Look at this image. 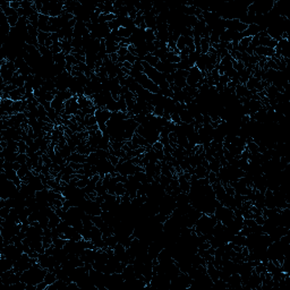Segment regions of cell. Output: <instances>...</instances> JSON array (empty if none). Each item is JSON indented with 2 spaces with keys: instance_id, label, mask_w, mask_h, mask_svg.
<instances>
[{
  "instance_id": "32",
  "label": "cell",
  "mask_w": 290,
  "mask_h": 290,
  "mask_svg": "<svg viewBox=\"0 0 290 290\" xmlns=\"http://www.w3.org/2000/svg\"><path fill=\"white\" fill-rule=\"evenodd\" d=\"M33 7L35 8V10L40 14V12L42 10V8H43V1H39V0H35V1H33Z\"/></svg>"
},
{
  "instance_id": "44",
  "label": "cell",
  "mask_w": 290,
  "mask_h": 290,
  "mask_svg": "<svg viewBox=\"0 0 290 290\" xmlns=\"http://www.w3.org/2000/svg\"><path fill=\"white\" fill-rule=\"evenodd\" d=\"M118 57L119 56L117 54V53H111V54H109V59H110L111 61H113L115 64L118 61Z\"/></svg>"
},
{
  "instance_id": "4",
  "label": "cell",
  "mask_w": 290,
  "mask_h": 290,
  "mask_svg": "<svg viewBox=\"0 0 290 290\" xmlns=\"http://www.w3.org/2000/svg\"><path fill=\"white\" fill-rule=\"evenodd\" d=\"M86 157H87V155H85V154H79L77 152H74V153H71V155H70L68 159H66V160L68 163H69V162L84 163V162H86Z\"/></svg>"
},
{
  "instance_id": "31",
  "label": "cell",
  "mask_w": 290,
  "mask_h": 290,
  "mask_svg": "<svg viewBox=\"0 0 290 290\" xmlns=\"http://www.w3.org/2000/svg\"><path fill=\"white\" fill-rule=\"evenodd\" d=\"M133 68L136 69V70H138V71H141V73H144V67L142 65V61H141V60H136L135 64L133 65Z\"/></svg>"
},
{
  "instance_id": "45",
  "label": "cell",
  "mask_w": 290,
  "mask_h": 290,
  "mask_svg": "<svg viewBox=\"0 0 290 290\" xmlns=\"http://www.w3.org/2000/svg\"><path fill=\"white\" fill-rule=\"evenodd\" d=\"M92 167L93 166L91 163H89V162H84V163H83V169H84V170H91Z\"/></svg>"
},
{
  "instance_id": "11",
  "label": "cell",
  "mask_w": 290,
  "mask_h": 290,
  "mask_svg": "<svg viewBox=\"0 0 290 290\" xmlns=\"http://www.w3.org/2000/svg\"><path fill=\"white\" fill-rule=\"evenodd\" d=\"M157 40V36H155V33L153 30H150V28H146L145 31V41L146 43H152Z\"/></svg>"
},
{
  "instance_id": "17",
  "label": "cell",
  "mask_w": 290,
  "mask_h": 290,
  "mask_svg": "<svg viewBox=\"0 0 290 290\" xmlns=\"http://www.w3.org/2000/svg\"><path fill=\"white\" fill-rule=\"evenodd\" d=\"M59 152H60V154H61V157L64 159H68L70 155H71V150H70V147H69V145L66 144L63 148H60L59 150Z\"/></svg>"
},
{
  "instance_id": "28",
  "label": "cell",
  "mask_w": 290,
  "mask_h": 290,
  "mask_svg": "<svg viewBox=\"0 0 290 290\" xmlns=\"http://www.w3.org/2000/svg\"><path fill=\"white\" fill-rule=\"evenodd\" d=\"M254 271L257 273V274H261V273H265L266 272V266L263 265L262 263H260L258 265H256L254 267Z\"/></svg>"
},
{
  "instance_id": "29",
  "label": "cell",
  "mask_w": 290,
  "mask_h": 290,
  "mask_svg": "<svg viewBox=\"0 0 290 290\" xmlns=\"http://www.w3.org/2000/svg\"><path fill=\"white\" fill-rule=\"evenodd\" d=\"M27 154L26 153H18V157H17V162L21 163V164H25L27 161Z\"/></svg>"
},
{
  "instance_id": "41",
  "label": "cell",
  "mask_w": 290,
  "mask_h": 290,
  "mask_svg": "<svg viewBox=\"0 0 290 290\" xmlns=\"http://www.w3.org/2000/svg\"><path fill=\"white\" fill-rule=\"evenodd\" d=\"M258 40H260V38H258V35H255V36H253L252 38V41H251V43L255 47V48H257L258 45H260V43H258Z\"/></svg>"
},
{
  "instance_id": "8",
  "label": "cell",
  "mask_w": 290,
  "mask_h": 290,
  "mask_svg": "<svg viewBox=\"0 0 290 290\" xmlns=\"http://www.w3.org/2000/svg\"><path fill=\"white\" fill-rule=\"evenodd\" d=\"M103 240H104V244H106L109 248H115V246L118 244V240H117V238L115 236V234L106 237Z\"/></svg>"
},
{
  "instance_id": "30",
  "label": "cell",
  "mask_w": 290,
  "mask_h": 290,
  "mask_svg": "<svg viewBox=\"0 0 290 290\" xmlns=\"http://www.w3.org/2000/svg\"><path fill=\"white\" fill-rule=\"evenodd\" d=\"M251 41H252L251 36H247V38H243V39L239 41V44H240L241 47H244V48H247V47L249 45Z\"/></svg>"
},
{
  "instance_id": "1",
  "label": "cell",
  "mask_w": 290,
  "mask_h": 290,
  "mask_svg": "<svg viewBox=\"0 0 290 290\" xmlns=\"http://www.w3.org/2000/svg\"><path fill=\"white\" fill-rule=\"evenodd\" d=\"M209 64H210V54L209 53H201L197 61L195 63V66L197 67L201 71H205Z\"/></svg>"
},
{
  "instance_id": "21",
  "label": "cell",
  "mask_w": 290,
  "mask_h": 290,
  "mask_svg": "<svg viewBox=\"0 0 290 290\" xmlns=\"http://www.w3.org/2000/svg\"><path fill=\"white\" fill-rule=\"evenodd\" d=\"M9 213H10V208H8V206H5V208H0V218L1 219H7L8 218V215H9Z\"/></svg>"
},
{
  "instance_id": "25",
  "label": "cell",
  "mask_w": 290,
  "mask_h": 290,
  "mask_svg": "<svg viewBox=\"0 0 290 290\" xmlns=\"http://www.w3.org/2000/svg\"><path fill=\"white\" fill-rule=\"evenodd\" d=\"M208 178H209V181H210V185H213V184H215V183H218V181H220L215 172L210 171V173H209V177H208Z\"/></svg>"
},
{
  "instance_id": "22",
  "label": "cell",
  "mask_w": 290,
  "mask_h": 290,
  "mask_svg": "<svg viewBox=\"0 0 290 290\" xmlns=\"http://www.w3.org/2000/svg\"><path fill=\"white\" fill-rule=\"evenodd\" d=\"M22 103H23V101H14L13 102L12 109H13V111H14V113H15V115H16V113H18V112H21Z\"/></svg>"
},
{
  "instance_id": "26",
  "label": "cell",
  "mask_w": 290,
  "mask_h": 290,
  "mask_svg": "<svg viewBox=\"0 0 290 290\" xmlns=\"http://www.w3.org/2000/svg\"><path fill=\"white\" fill-rule=\"evenodd\" d=\"M5 173H6V176H7V179H8V180H12V181L17 177V171H15L14 169H12V170H6Z\"/></svg>"
},
{
  "instance_id": "35",
  "label": "cell",
  "mask_w": 290,
  "mask_h": 290,
  "mask_svg": "<svg viewBox=\"0 0 290 290\" xmlns=\"http://www.w3.org/2000/svg\"><path fill=\"white\" fill-rule=\"evenodd\" d=\"M254 220H255L256 224H258V225H263L264 222H265V218H264L263 215H256L254 218Z\"/></svg>"
},
{
  "instance_id": "5",
  "label": "cell",
  "mask_w": 290,
  "mask_h": 290,
  "mask_svg": "<svg viewBox=\"0 0 290 290\" xmlns=\"http://www.w3.org/2000/svg\"><path fill=\"white\" fill-rule=\"evenodd\" d=\"M60 221H61V219L58 216V214H57L54 211H52L50 214H49V225H48V228H50V229L56 228V227L59 224Z\"/></svg>"
},
{
  "instance_id": "39",
  "label": "cell",
  "mask_w": 290,
  "mask_h": 290,
  "mask_svg": "<svg viewBox=\"0 0 290 290\" xmlns=\"http://www.w3.org/2000/svg\"><path fill=\"white\" fill-rule=\"evenodd\" d=\"M10 7L15 9V10H17V9H19L21 7H22V5H21V1H10Z\"/></svg>"
},
{
  "instance_id": "24",
  "label": "cell",
  "mask_w": 290,
  "mask_h": 290,
  "mask_svg": "<svg viewBox=\"0 0 290 290\" xmlns=\"http://www.w3.org/2000/svg\"><path fill=\"white\" fill-rule=\"evenodd\" d=\"M277 265L273 263L272 261H269V263L266 265V272H269V273H271V274H273L274 272H276V270H277Z\"/></svg>"
},
{
  "instance_id": "27",
  "label": "cell",
  "mask_w": 290,
  "mask_h": 290,
  "mask_svg": "<svg viewBox=\"0 0 290 290\" xmlns=\"http://www.w3.org/2000/svg\"><path fill=\"white\" fill-rule=\"evenodd\" d=\"M26 148L27 145L25 141H19L18 142V153H26Z\"/></svg>"
},
{
  "instance_id": "19",
  "label": "cell",
  "mask_w": 290,
  "mask_h": 290,
  "mask_svg": "<svg viewBox=\"0 0 290 290\" xmlns=\"http://www.w3.org/2000/svg\"><path fill=\"white\" fill-rule=\"evenodd\" d=\"M176 45H177V49L179 50V51H181L183 49L186 48V40H185V36H179V39L177 40V42H176Z\"/></svg>"
},
{
  "instance_id": "33",
  "label": "cell",
  "mask_w": 290,
  "mask_h": 290,
  "mask_svg": "<svg viewBox=\"0 0 290 290\" xmlns=\"http://www.w3.org/2000/svg\"><path fill=\"white\" fill-rule=\"evenodd\" d=\"M136 60H138L136 56H134V54H132V53H129V52H128V53H127V54H126V61H128L129 64H132V65H134Z\"/></svg>"
},
{
  "instance_id": "6",
  "label": "cell",
  "mask_w": 290,
  "mask_h": 290,
  "mask_svg": "<svg viewBox=\"0 0 290 290\" xmlns=\"http://www.w3.org/2000/svg\"><path fill=\"white\" fill-rule=\"evenodd\" d=\"M260 83H261V79H258V78H256V77H254V76H252V77H249V79H248V82L246 83V89L247 90H249V91H252V90H256L257 89V86L260 85Z\"/></svg>"
},
{
  "instance_id": "36",
  "label": "cell",
  "mask_w": 290,
  "mask_h": 290,
  "mask_svg": "<svg viewBox=\"0 0 290 290\" xmlns=\"http://www.w3.org/2000/svg\"><path fill=\"white\" fill-rule=\"evenodd\" d=\"M230 82V78L228 77V76H225V75H221L220 76V79H219V83H221L222 85L224 86H227V84Z\"/></svg>"
},
{
  "instance_id": "43",
  "label": "cell",
  "mask_w": 290,
  "mask_h": 290,
  "mask_svg": "<svg viewBox=\"0 0 290 290\" xmlns=\"http://www.w3.org/2000/svg\"><path fill=\"white\" fill-rule=\"evenodd\" d=\"M50 39L52 40L53 43H56V42H59L60 40H59V35H58V33H51L50 34Z\"/></svg>"
},
{
  "instance_id": "47",
  "label": "cell",
  "mask_w": 290,
  "mask_h": 290,
  "mask_svg": "<svg viewBox=\"0 0 290 290\" xmlns=\"http://www.w3.org/2000/svg\"><path fill=\"white\" fill-rule=\"evenodd\" d=\"M124 67H125V68H127V69H129V70H132L133 65L132 64H129L128 61H125V63H124Z\"/></svg>"
},
{
  "instance_id": "15",
  "label": "cell",
  "mask_w": 290,
  "mask_h": 290,
  "mask_svg": "<svg viewBox=\"0 0 290 290\" xmlns=\"http://www.w3.org/2000/svg\"><path fill=\"white\" fill-rule=\"evenodd\" d=\"M43 281H45V283H47L48 286H50V285L54 283V282L57 281V276H56V273H53V272H49V271H48V273L45 274V277H44V280H43Z\"/></svg>"
},
{
  "instance_id": "10",
  "label": "cell",
  "mask_w": 290,
  "mask_h": 290,
  "mask_svg": "<svg viewBox=\"0 0 290 290\" xmlns=\"http://www.w3.org/2000/svg\"><path fill=\"white\" fill-rule=\"evenodd\" d=\"M210 47H211L210 39H205V38H202V39H201V52L208 53L209 52Z\"/></svg>"
},
{
  "instance_id": "9",
  "label": "cell",
  "mask_w": 290,
  "mask_h": 290,
  "mask_svg": "<svg viewBox=\"0 0 290 290\" xmlns=\"http://www.w3.org/2000/svg\"><path fill=\"white\" fill-rule=\"evenodd\" d=\"M61 42V50H63V52L65 53V54H70L71 51H73V47H71V43L69 42V41H67V40H63V41H60Z\"/></svg>"
},
{
  "instance_id": "40",
  "label": "cell",
  "mask_w": 290,
  "mask_h": 290,
  "mask_svg": "<svg viewBox=\"0 0 290 290\" xmlns=\"http://www.w3.org/2000/svg\"><path fill=\"white\" fill-rule=\"evenodd\" d=\"M43 289H48V285L45 283V281H41L36 285V290H43Z\"/></svg>"
},
{
  "instance_id": "13",
  "label": "cell",
  "mask_w": 290,
  "mask_h": 290,
  "mask_svg": "<svg viewBox=\"0 0 290 290\" xmlns=\"http://www.w3.org/2000/svg\"><path fill=\"white\" fill-rule=\"evenodd\" d=\"M9 98L13 101H23L24 100V96L21 94L18 89H16V90H14V91H12V92L9 93Z\"/></svg>"
},
{
  "instance_id": "14",
  "label": "cell",
  "mask_w": 290,
  "mask_h": 290,
  "mask_svg": "<svg viewBox=\"0 0 290 290\" xmlns=\"http://www.w3.org/2000/svg\"><path fill=\"white\" fill-rule=\"evenodd\" d=\"M84 125H85L86 127L98 125V121H96L95 116H93V115H86V117L84 118Z\"/></svg>"
},
{
  "instance_id": "37",
  "label": "cell",
  "mask_w": 290,
  "mask_h": 290,
  "mask_svg": "<svg viewBox=\"0 0 290 290\" xmlns=\"http://www.w3.org/2000/svg\"><path fill=\"white\" fill-rule=\"evenodd\" d=\"M21 5H22V8L26 9V8H30L33 6V1H28V0H24V1H21Z\"/></svg>"
},
{
  "instance_id": "34",
  "label": "cell",
  "mask_w": 290,
  "mask_h": 290,
  "mask_svg": "<svg viewBox=\"0 0 290 290\" xmlns=\"http://www.w3.org/2000/svg\"><path fill=\"white\" fill-rule=\"evenodd\" d=\"M108 160H109V161H110V162H111V163H112V164H113L115 167H116V166H117V164L119 163V158H118V157H116V155H112V154H110V153H109V155H108Z\"/></svg>"
},
{
  "instance_id": "23",
  "label": "cell",
  "mask_w": 290,
  "mask_h": 290,
  "mask_svg": "<svg viewBox=\"0 0 290 290\" xmlns=\"http://www.w3.org/2000/svg\"><path fill=\"white\" fill-rule=\"evenodd\" d=\"M171 121L173 124H176V125H180L181 124V120H180V116H179V113L177 112V111H175V112H172L171 115Z\"/></svg>"
},
{
  "instance_id": "46",
  "label": "cell",
  "mask_w": 290,
  "mask_h": 290,
  "mask_svg": "<svg viewBox=\"0 0 290 290\" xmlns=\"http://www.w3.org/2000/svg\"><path fill=\"white\" fill-rule=\"evenodd\" d=\"M21 168H22V164H21V163H18L17 161H16V162H14V164H13V169H14V170H15V171H18V170H19Z\"/></svg>"
},
{
  "instance_id": "38",
  "label": "cell",
  "mask_w": 290,
  "mask_h": 290,
  "mask_svg": "<svg viewBox=\"0 0 290 290\" xmlns=\"http://www.w3.org/2000/svg\"><path fill=\"white\" fill-rule=\"evenodd\" d=\"M152 147H153V150H154V151H159V150H163V147H164V146H163V144H162L160 141H157L154 144L152 145Z\"/></svg>"
},
{
  "instance_id": "12",
  "label": "cell",
  "mask_w": 290,
  "mask_h": 290,
  "mask_svg": "<svg viewBox=\"0 0 290 290\" xmlns=\"http://www.w3.org/2000/svg\"><path fill=\"white\" fill-rule=\"evenodd\" d=\"M66 239H64V238L61 237H58V238H54L52 239V245L54 248H59V249H61V248H64V246L66 245Z\"/></svg>"
},
{
  "instance_id": "2",
  "label": "cell",
  "mask_w": 290,
  "mask_h": 290,
  "mask_svg": "<svg viewBox=\"0 0 290 290\" xmlns=\"http://www.w3.org/2000/svg\"><path fill=\"white\" fill-rule=\"evenodd\" d=\"M254 53L256 56H260V57H265V58H271L274 56V49H271V48H266V47H262V45H258L257 48H255L254 50Z\"/></svg>"
},
{
  "instance_id": "20",
  "label": "cell",
  "mask_w": 290,
  "mask_h": 290,
  "mask_svg": "<svg viewBox=\"0 0 290 290\" xmlns=\"http://www.w3.org/2000/svg\"><path fill=\"white\" fill-rule=\"evenodd\" d=\"M173 84H175L176 86L180 87V89H184L185 86L187 85V84H186V78H185V77H176Z\"/></svg>"
},
{
  "instance_id": "3",
  "label": "cell",
  "mask_w": 290,
  "mask_h": 290,
  "mask_svg": "<svg viewBox=\"0 0 290 290\" xmlns=\"http://www.w3.org/2000/svg\"><path fill=\"white\" fill-rule=\"evenodd\" d=\"M14 267V262L10 258L7 257H1L0 258V273L6 272L8 270H12Z\"/></svg>"
},
{
  "instance_id": "16",
  "label": "cell",
  "mask_w": 290,
  "mask_h": 290,
  "mask_svg": "<svg viewBox=\"0 0 290 290\" xmlns=\"http://www.w3.org/2000/svg\"><path fill=\"white\" fill-rule=\"evenodd\" d=\"M50 34L51 33H45V32H40L39 31V35H38V42H39V45H44L45 43V40L50 38Z\"/></svg>"
},
{
  "instance_id": "42",
  "label": "cell",
  "mask_w": 290,
  "mask_h": 290,
  "mask_svg": "<svg viewBox=\"0 0 290 290\" xmlns=\"http://www.w3.org/2000/svg\"><path fill=\"white\" fill-rule=\"evenodd\" d=\"M128 53V48H119V50L117 51L118 56H126Z\"/></svg>"
},
{
  "instance_id": "7",
  "label": "cell",
  "mask_w": 290,
  "mask_h": 290,
  "mask_svg": "<svg viewBox=\"0 0 290 290\" xmlns=\"http://www.w3.org/2000/svg\"><path fill=\"white\" fill-rule=\"evenodd\" d=\"M143 61H145L146 64H148L151 67H155L157 66V64L160 61V59L157 58V57H155L154 54H152V53H147V54L144 57Z\"/></svg>"
},
{
  "instance_id": "18",
  "label": "cell",
  "mask_w": 290,
  "mask_h": 290,
  "mask_svg": "<svg viewBox=\"0 0 290 290\" xmlns=\"http://www.w3.org/2000/svg\"><path fill=\"white\" fill-rule=\"evenodd\" d=\"M124 194H126V189L122 183H117L116 185V190H115V195L116 196H122Z\"/></svg>"
}]
</instances>
